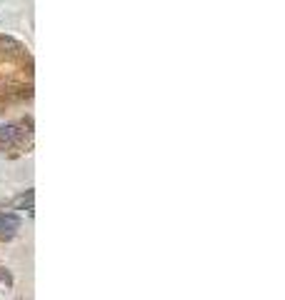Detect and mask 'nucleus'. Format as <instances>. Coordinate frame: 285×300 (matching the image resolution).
Wrapping results in <instances>:
<instances>
[{
	"mask_svg": "<svg viewBox=\"0 0 285 300\" xmlns=\"http://www.w3.org/2000/svg\"><path fill=\"white\" fill-rule=\"evenodd\" d=\"M0 285H3V288H13V275L8 270H3V268H0Z\"/></svg>",
	"mask_w": 285,
	"mask_h": 300,
	"instance_id": "3",
	"label": "nucleus"
},
{
	"mask_svg": "<svg viewBox=\"0 0 285 300\" xmlns=\"http://www.w3.org/2000/svg\"><path fill=\"white\" fill-rule=\"evenodd\" d=\"M28 120H30V118H25V120H20V123H10V125H5V128H0V150H10V148L20 145L25 135L30 138V130H33V128L20 130Z\"/></svg>",
	"mask_w": 285,
	"mask_h": 300,
	"instance_id": "1",
	"label": "nucleus"
},
{
	"mask_svg": "<svg viewBox=\"0 0 285 300\" xmlns=\"http://www.w3.org/2000/svg\"><path fill=\"white\" fill-rule=\"evenodd\" d=\"M13 208H18V210H33V190L18 195V198L13 200Z\"/></svg>",
	"mask_w": 285,
	"mask_h": 300,
	"instance_id": "2",
	"label": "nucleus"
}]
</instances>
